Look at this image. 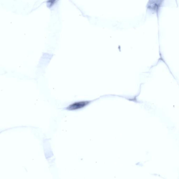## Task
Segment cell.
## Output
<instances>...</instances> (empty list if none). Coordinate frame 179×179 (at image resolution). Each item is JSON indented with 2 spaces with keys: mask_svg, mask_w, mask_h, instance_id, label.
<instances>
[{
  "mask_svg": "<svg viewBox=\"0 0 179 179\" xmlns=\"http://www.w3.org/2000/svg\"><path fill=\"white\" fill-rule=\"evenodd\" d=\"M165 0H149L147 8L150 11L158 14Z\"/></svg>",
  "mask_w": 179,
  "mask_h": 179,
  "instance_id": "6da1fadb",
  "label": "cell"
},
{
  "mask_svg": "<svg viewBox=\"0 0 179 179\" xmlns=\"http://www.w3.org/2000/svg\"><path fill=\"white\" fill-rule=\"evenodd\" d=\"M92 102V101H82L74 102L69 105L66 109L69 111L78 110L84 108Z\"/></svg>",
  "mask_w": 179,
  "mask_h": 179,
  "instance_id": "7a4b0ae2",
  "label": "cell"
},
{
  "mask_svg": "<svg viewBox=\"0 0 179 179\" xmlns=\"http://www.w3.org/2000/svg\"><path fill=\"white\" fill-rule=\"evenodd\" d=\"M56 1V0H49L48 2V3L49 4V6H52L53 4H54V3Z\"/></svg>",
  "mask_w": 179,
  "mask_h": 179,
  "instance_id": "3957f363",
  "label": "cell"
}]
</instances>
